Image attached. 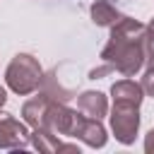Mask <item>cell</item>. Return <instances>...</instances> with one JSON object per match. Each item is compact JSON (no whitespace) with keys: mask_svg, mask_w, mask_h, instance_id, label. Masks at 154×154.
<instances>
[{"mask_svg":"<svg viewBox=\"0 0 154 154\" xmlns=\"http://www.w3.org/2000/svg\"><path fill=\"white\" fill-rule=\"evenodd\" d=\"M38 94H43L46 99H51V101H70L75 94L70 91V89H65L60 82H58V77H55V72H48V75H43V79H41V84H38V89H36Z\"/></svg>","mask_w":154,"mask_h":154,"instance_id":"8fae6325","label":"cell"},{"mask_svg":"<svg viewBox=\"0 0 154 154\" xmlns=\"http://www.w3.org/2000/svg\"><path fill=\"white\" fill-rule=\"evenodd\" d=\"M72 137H75V140H82L87 147H94V149H101V147L108 142V132H106V128L101 125V120H99V118H89V116H84V113H79Z\"/></svg>","mask_w":154,"mask_h":154,"instance_id":"8992f818","label":"cell"},{"mask_svg":"<svg viewBox=\"0 0 154 154\" xmlns=\"http://www.w3.org/2000/svg\"><path fill=\"white\" fill-rule=\"evenodd\" d=\"M147 36H149V41L154 43V17L149 19V24H147Z\"/></svg>","mask_w":154,"mask_h":154,"instance_id":"9a60e30c","label":"cell"},{"mask_svg":"<svg viewBox=\"0 0 154 154\" xmlns=\"http://www.w3.org/2000/svg\"><path fill=\"white\" fill-rule=\"evenodd\" d=\"M77 118H79V113H77L75 108H70L65 101H51L48 108H46V116H43L41 128L51 130L53 135L72 137L75 125H77Z\"/></svg>","mask_w":154,"mask_h":154,"instance_id":"277c9868","label":"cell"},{"mask_svg":"<svg viewBox=\"0 0 154 154\" xmlns=\"http://www.w3.org/2000/svg\"><path fill=\"white\" fill-rule=\"evenodd\" d=\"M89 12H91V22L96 26H113L123 17L111 0H94L91 7H89Z\"/></svg>","mask_w":154,"mask_h":154,"instance_id":"30bf717a","label":"cell"},{"mask_svg":"<svg viewBox=\"0 0 154 154\" xmlns=\"http://www.w3.org/2000/svg\"><path fill=\"white\" fill-rule=\"evenodd\" d=\"M7 103V91H5V87H0V108Z\"/></svg>","mask_w":154,"mask_h":154,"instance_id":"2e32d148","label":"cell"},{"mask_svg":"<svg viewBox=\"0 0 154 154\" xmlns=\"http://www.w3.org/2000/svg\"><path fill=\"white\" fill-rule=\"evenodd\" d=\"M41 79H43V67H41L38 58H34L31 53H17V55L10 60L7 70H5V82H7V87H10L14 94H19V96L34 94V91L38 89Z\"/></svg>","mask_w":154,"mask_h":154,"instance_id":"7a4b0ae2","label":"cell"},{"mask_svg":"<svg viewBox=\"0 0 154 154\" xmlns=\"http://www.w3.org/2000/svg\"><path fill=\"white\" fill-rule=\"evenodd\" d=\"M29 130L24 120H17L12 113L0 111V149H26Z\"/></svg>","mask_w":154,"mask_h":154,"instance_id":"5b68a950","label":"cell"},{"mask_svg":"<svg viewBox=\"0 0 154 154\" xmlns=\"http://www.w3.org/2000/svg\"><path fill=\"white\" fill-rule=\"evenodd\" d=\"M77 108L89 116V118H103L108 116V96L103 91H94V89H87L77 96Z\"/></svg>","mask_w":154,"mask_h":154,"instance_id":"52a82bcc","label":"cell"},{"mask_svg":"<svg viewBox=\"0 0 154 154\" xmlns=\"http://www.w3.org/2000/svg\"><path fill=\"white\" fill-rule=\"evenodd\" d=\"M111 96H113V101L132 103V106H140V103L144 101V91H142L140 82H135V79H130V77L113 82V87H111Z\"/></svg>","mask_w":154,"mask_h":154,"instance_id":"ba28073f","label":"cell"},{"mask_svg":"<svg viewBox=\"0 0 154 154\" xmlns=\"http://www.w3.org/2000/svg\"><path fill=\"white\" fill-rule=\"evenodd\" d=\"M111 29L108 43L101 48V63L123 77H135L142 67L154 63V43L147 36V26L132 17H120Z\"/></svg>","mask_w":154,"mask_h":154,"instance_id":"6da1fadb","label":"cell"},{"mask_svg":"<svg viewBox=\"0 0 154 154\" xmlns=\"http://www.w3.org/2000/svg\"><path fill=\"white\" fill-rule=\"evenodd\" d=\"M144 152L147 154H154V128L144 135Z\"/></svg>","mask_w":154,"mask_h":154,"instance_id":"5bb4252c","label":"cell"},{"mask_svg":"<svg viewBox=\"0 0 154 154\" xmlns=\"http://www.w3.org/2000/svg\"><path fill=\"white\" fill-rule=\"evenodd\" d=\"M108 120H111V132L120 144H125V147L135 144V137L140 132V106L113 101Z\"/></svg>","mask_w":154,"mask_h":154,"instance_id":"3957f363","label":"cell"},{"mask_svg":"<svg viewBox=\"0 0 154 154\" xmlns=\"http://www.w3.org/2000/svg\"><path fill=\"white\" fill-rule=\"evenodd\" d=\"M29 144H31L34 149H38L41 154H55V152L60 149L58 135H53L51 130H46V128H41V125L29 132Z\"/></svg>","mask_w":154,"mask_h":154,"instance_id":"7c38bea8","label":"cell"},{"mask_svg":"<svg viewBox=\"0 0 154 154\" xmlns=\"http://www.w3.org/2000/svg\"><path fill=\"white\" fill-rule=\"evenodd\" d=\"M140 87H142L144 96H154V63L144 67V72H142V79H140Z\"/></svg>","mask_w":154,"mask_h":154,"instance_id":"4fadbf2b","label":"cell"},{"mask_svg":"<svg viewBox=\"0 0 154 154\" xmlns=\"http://www.w3.org/2000/svg\"><path fill=\"white\" fill-rule=\"evenodd\" d=\"M51 99H46L43 94L36 91V96H31L29 101L22 103V120L29 125V128H38L43 123V116H46V108H48Z\"/></svg>","mask_w":154,"mask_h":154,"instance_id":"9c48e42d","label":"cell"}]
</instances>
